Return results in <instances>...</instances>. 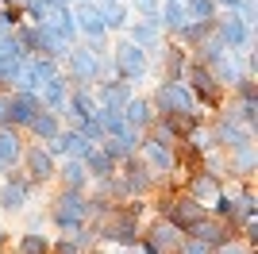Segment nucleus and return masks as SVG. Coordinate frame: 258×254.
Instances as JSON below:
<instances>
[{
  "instance_id": "nucleus-1",
  "label": "nucleus",
  "mask_w": 258,
  "mask_h": 254,
  "mask_svg": "<svg viewBox=\"0 0 258 254\" xmlns=\"http://www.w3.org/2000/svg\"><path fill=\"white\" fill-rule=\"evenodd\" d=\"M154 104H158L162 116H197V100L193 93L177 81H162L158 93H154Z\"/></svg>"
},
{
  "instance_id": "nucleus-2",
  "label": "nucleus",
  "mask_w": 258,
  "mask_h": 254,
  "mask_svg": "<svg viewBox=\"0 0 258 254\" xmlns=\"http://www.w3.org/2000/svg\"><path fill=\"white\" fill-rule=\"evenodd\" d=\"M85 216H89V204H85V197L77 189H66L62 197H58V208H54V220H58V227L62 231H70L74 235L81 223H85Z\"/></svg>"
},
{
  "instance_id": "nucleus-3",
  "label": "nucleus",
  "mask_w": 258,
  "mask_h": 254,
  "mask_svg": "<svg viewBox=\"0 0 258 254\" xmlns=\"http://www.w3.org/2000/svg\"><path fill=\"white\" fill-rule=\"evenodd\" d=\"M162 212H166V223H170V227H177V231H193L197 223L205 220V208H201L193 197L166 201V204H162Z\"/></svg>"
},
{
  "instance_id": "nucleus-4",
  "label": "nucleus",
  "mask_w": 258,
  "mask_h": 254,
  "mask_svg": "<svg viewBox=\"0 0 258 254\" xmlns=\"http://www.w3.org/2000/svg\"><path fill=\"white\" fill-rule=\"evenodd\" d=\"M181 85H185V89H193V93L201 96L205 104H220V96H224V85L216 81L212 70H208V66H201V62L189 66V74H185Z\"/></svg>"
},
{
  "instance_id": "nucleus-5",
  "label": "nucleus",
  "mask_w": 258,
  "mask_h": 254,
  "mask_svg": "<svg viewBox=\"0 0 258 254\" xmlns=\"http://www.w3.org/2000/svg\"><path fill=\"white\" fill-rule=\"evenodd\" d=\"M66 58H70V77L77 81V89H89L93 81H100V58L93 50L81 46V50H70Z\"/></svg>"
},
{
  "instance_id": "nucleus-6",
  "label": "nucleus",
  "mask_w": 258,
  "mask_h": 254,
  "mask_svg": "<svg viewBox=\"0 0 258 254\" xmlns=\"http://www.w3.org/2000/svg\"><path fill=\"white\" fill-rule=\"evenodd\" d=\"M112 66L119 70V81H135V77H143L147 74V50H139L135 42H123L116 50V58H112Z\"/></svg>"
},
{
  "instance_id": "nucleus-7",
  "label": "nucleus",
  "mask_w": 258,
  "mask_h": 254,
  "mask_svg": "<svg viewBox=\"0 0 258 254\" xmlns=\"http://www.w3.org/2000/svg\"><path fill=\"white\" fill-rule=\"evenodd\" d=\"M31 177H23V173H8V181L0 185V208L4 212H20L27 204V193H31Z\"/></svg>"
},
{
  "instance_id": "nucleus-8",
  "label": "nucleus",
  "mask_w": 258,
  "mask_h": 254,
  "mask_svg": "<svg viewBox=\"0 0 258 254\" xmlns=\"http://www.w3.org/2000/svg\"><path fill=\"white\" fill-rule=\"evenodd\" d=\"M43 112V104H39V96L35 93H12L8 96V119L12 123H23V127H31V119Z\"/></svg>"
},
{
  "instance_id": "nucleus-9",
  "label": "nucleus",
  "mask_w": 258,
  "mask_h": 254,
  "mask_svg": "<svg viewBox=\"0 0 258 254\" xmlns=\"http://www.w3.org/2000/svg\"><path fill=\"white\" fill-rule=\"evenodd\" d=\"M216 143H224L227 150H239V147H250V127H239V119L224 116L216 123Z\"/></svg>"
},
{
  "instance_id": "nucleus-10",
  "label": "nucleus",
  "mask_w": 258,
  "mask_h": 254,
  "mask_svg": "<svg viewBox=\"0 0 258 254\" xmlns=\"http://www.w3.org/2000/svg\"><path fill=\"white\" fill-rule=\"evenodd\" d=\"M97 96H100V108H104V112H123V104L131 100V85L127 81H104Z\"/></svg>"
},
{
  "instance_id": "nucleus-11",
  "label": "nucleus",
  "mask_w": 258,
  "mask_h": 254,
  "mask_svg": "<svg viewBox=\"0 0 258 254\" xmlns=\"http://www.w3.org/2000/svg\"><path fill=\"white\" fill-rule=\"evenodd\" d=\"M119 116L127 119L135 131H143V127H151L154 123V112H151V100H143V96H131L127 104H123V112Z\"/></svg>"
},
{
  "instance_id": "nucleus-12",
  "label": "nucleus",
  "mask_w": 258,
  "mask_h": 254,
  "mask_svg": "<svg viewBox=\"0 0 258 254\" xmlns=\"http://www.w3.org/2000/svg\"><path fill=\"white\" fill-rule=\"evenodd\" d=\"M77 20H81V31L85 35H93V39H104V20H100V8L97 4H89V0H81L77 4Z\"/></svg>"
},
{
  "instance_id": "nucleus-13",
  "label": "nucleus",
  "mask_w": 258,
  "mask_h": 254,
  "mask_svg": "<svg viewBox=\"0 0 258 254\" xmlns=\"http://www.w3.org/2000/svg\"><path fill=\"white\" fill-rule=\"evenodd\" d=\"M81 162H85V169H93V177H100V185L116 177V162L108 158V154H104L100 147H93V150H89V154H85Z\"/></svg>"
},
{
  "instance_id": "nucleus-14",
  "label": "nucleus",
  "mask_w": 258,
  "mask_h": 254,
  "mask_svg": "<svg viewBox=\"0 0 258 254\" xmlns=\"http://www.w3.org/2000/svg\"><path fill=\"white\" fill-rule=\"evenodd\" d=\"M193 231H197L193 239H201L205 246H220V243H227V239H231V231H227L220 220H201Z\"/></svg>"
},
{
  "instance_id": "nucleus-15",
  "label": "nucleus",
  "mask_w": 258,
  "mask_h": 254,
  "mask_svg": "<svg viewBox=\"0 0 258 254\" xmlns=\"http://www.w3.org/2000/svg\"><path fill=\"white\" fill-rule=\"evenodd\" d=\"M27 169H31V185H39V181L54 177V162H50V154H46L43 147L27 150Z\"/></svg>"
},
{
  "instance_id": "nucleus-16",
  "label": "nucleus",
  "mask_w": 258,
  "mask_h": 254,
  "mask_svg": "<svg viewBox=\"0 0 258 254\" xmlns=\"http://www.w3.org/2000/svg\"><path fill=\"white\" fill-rule=\"evenodd\" d=\"M127 42H135V46H139V50H154V46H158V20H143V23H135V27H131V39Z\"/></svg>"
},
{
  "instance_id": "nucleus-17",
  "label": "nucleus",
  "mask_w": 258,
  "mask_h": 254,
  "mask_svg": "<svg viewBox=\"0 0 258 254\" xmlns=\"http://www.w3.org/2000/svg\"><path fill=\"white\" fill-rule=\"evenodd\" d=\"M189 193H193V201H212L216 193H220V173H197L193 181H189Z\"/></svg>"
},
{
  "instance_id": "nucleus-18",
  "label": "nucleus",
  "mask_w": 258,
  "mask_h": 254,
  "mask_svg": "<svg viewBox=\"0 0 258 254\" xmlns=\"http://www.w3.org/2000/svg\"><path fill=\"white\" fill-rule=\"evenodd\" d=\"M154 20H158V27H166V31H185V27H189V16H185L181 0H170V4H166V12H162V16H154Z\"/></svg>"
},
{
  "instance_id": "nucleus-19",
  "label": "nucleus",
  "mask_w": 258,
  "mask_h": 254,
  "mask_svg": "<svg viewBox=\"0 0 258 254\" xmlns=\"http://www.w3.org/2000/svg\"><path fill=\"white\" fill-rule=\"evenodd\" d=\"M185 16H193L197 23H216V4L212 0H181Z\"/></svg>"
},
{
  "instance_id": "nucleus-20",
  "label": "nucleus",
  "mask_w": 258,
  "mask_h": 254,
  "mask_svg": "<svg viewBox=\"0 0 258 254\" xmlns=\"http://www.w3.org/2000/svg\"><path fill=\"white\" fill-rule=\"evenodd\" d=\"M97 8H100L104 27H123V23H127V8H123L119 0H104V4H97Z\"/></svg>"
},
{
  "instance_id": "nucleus-21",
  "label": "nucleus",
  "mask_w": 258,
  "mask_h": 254,
  "mask_svg": "<svg viewBox=\"0 0 258 254\" xmlns=\"http://www.w3.org/2000/svg\"><path fill=\"white\" fill-rule=\"evenodd\" d=\"M85 177H89L85 162L70 158V162H66V166H62V181H66V189H81V185H85Z\"/></svg>"
},
{
  "instance_id": "nucleus-22",
  "label": "nucleus",
  "mask_w": 258,
  "mask_h": 254,
  "mask_svg": "<svg viewBox=\"0 0 258 254\" xmlns=\"http://www.w3.org/2000/svg\"><path fill=\"white\" fill-rule=\"evenodd\" d=\"M31 131H35V135H43L46 143H50V139L58 135V116H50V112L35 116V119H31Z\"/></svg>"
},
{
  "instance_id": "nucleus-23",
  "label": "nucleus",
  "mask_w": 258,
  "mask_h": 254,
  "mask_svg": "<svg viewBox=\"0 0 258 254\" xmlns=\"http://www.w3.org/2000/svg\"><path fill=\"white\" fill-rule=\"evenodd\" d=\"M20 254H50V243H46L43 235L27 231V235L20 239Z\"/></svg>"
},
{
  "instance_id": "nucleus-24",
  "label": "nucleus",
  "mask_w": 258,
  "mask_h": 254,
  "mask_svg": "<svg viewBox=\"0 0 258 254\" xmlns=\"http://www.w3.org/2000/svg\"><path fill=\"white\" fill-rule=\"evenodd\" d=\"M20 66H23V58H0V89H8L20 77Z\"/></svg>"
},
{
  "instance_id": "nucleus-25",
  "label": "nucleus",
  "mask_w": 258,
  "mask_h": 254,
  "mask_svg": "<svg viewBox=\"0 0 258 254\" xmlns=\"http://www.w3.org/2000/svg\"><path fill=\"white\" fill-rule=\"evenodd\" d=\"M250 169H254V147H239L235 150V173L250 177Z\"/></svg>"
},
{
  "instance_id": "nucleus-26",
  "label": "nucleus",
  "mask_w": 258,
  "mask_h": 254,
  "mask_svg": "<svg viewBox=\"0 0 258 254\" xmlns=\"http://www.w3.org/2000/svg\"><path fill=\"white\" fill-rule=\"evenodd\" d=\"M216 216H220V220H235V216H239V204L231 201V197H216Z\"/></svg>"
},
{
  "instance_id": "nucleus-27",
  "label": "nucleus",
  "mask_w": 258,
  "mask_h": 254,
  "mask_svg": "<svg viewBox=\"0 0 258 254\" xmlns=\"http://www.w3.org/2000/svg\"><path fill=\"white\" fill-rule=\"evenodd\" d=\"M177 254H208V246L201 243V239H193V235H189V239H181V243H177Z\"/></svg>"
},
{
  "instance_id": "nucleus-28",
  "label": "nucleus",
  "mask_w": 258,
  "mask_h": 254,
  "mask_svg": "<svg viewBox=\"0 0 258 254\" xmlns=\"http://www.w3.org/2000/svg\"><path fill=\"white\" fill-rule=\"evenodd\" d=\"M135 8H139L143 16H147V20H151L154 12H158V0H135Z\"/></svg>"
},
{
  "instance_id": "nucleus-29",
  "label": "nucleus",
  "mask_w": 258,
  "mask_h": 254,
  "mask_svg": "<svg viewBox=\"0 0 258 254\" xmlns=\"http://www.w3.org/2000/svg\"><path fill=\"white\" fill-rule=\"evenodd\" d=\"M4 123H8V96L0 93V127H4Z\"/></svg>"
},
{
  "instance_id": "nucleus-30",
  "label": "nucleus",
  "mask_w": 258,
  "mask_h": 254,
  "mask_svg": "<svg viewBox=\"0 0 258 254\" xmlns=\"http://www.w3.org/2000/svg\"><path fill=\"white\" fill-rule=\"evenodd\" d=\"M212 4H227V8H235V0H212Z\"/></svg>"
},
{
  "instance_id": "nucleus-31",
  "label": "nucleus",
  "mask_w": 258,
  "mask_h": 254,
  "mask_svg": "<svg viewBox=\"0 0 258 254\" xmlns=\"http://www.w3.org/2000/svg\"><path fill=\"white\" fill-rule=\"evenodd\" d=\"M4 4H20V0H4Z\"/></svg>"
},
{
  "instance_id": "nucleus-32",
  "label": "nucleus",
  "mask_w": 258,
  "mask_h": 254,
  "mask_svg": "<svg viewBox=\"0 0 258 254\" xmlns=\"http://www.w3.org/2000/svg\"><path fill=\"white\" fill-rule=\"evenodd\" d=\"M0 243H4V231H0Z\"/></svg>"
},
{
  "instance_id": "nucleus-33",
  "label": "nucleus",
  "mask_w": 258,
  "mask_h": 254,
  "mask_svg": "<svg viewBox=\"0 0 258 254\" xmlns=\"http://www.w3.org/2000/svg\"><path fill=\"white\" fill-rule=\"evenodd\" d=\"M93 254H100V250H93Z\"/></svg>"
}]
</instances>
